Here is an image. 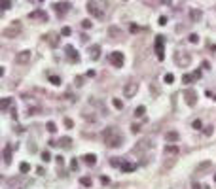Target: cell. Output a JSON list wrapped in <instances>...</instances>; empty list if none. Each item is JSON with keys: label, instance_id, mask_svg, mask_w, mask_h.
Wrapping results in <instances>:
<instances>
[{"label": "cell", "instance_id": "ab89813d", "mask_svg": "<svg viewBox=\"0 0 216 189\" xmlns=\"http://www.w3.org/2000/svg\"><path fill=\"white\" fill-rule=\"evenodd\" d=\"M131 132H135V134L140 132V127H138V125H131Z\"/></svg>", "mask_w": 216, "mask_h": 189}, {"label": "cell", "instance_id": "9c48e42d", "mask_svg": "<svg viewBox=\"0 0 216 189\" xmlns=\"http://www.w3.org/2000/svg\"><path fill=\"white\" fill-rule=\"evenodd\" d=\"M30 57H32V53H30L29 49H23L15 55V63L17 64H27V63H30Z\"/></svg>", "mask_w": 216, "mask_h": 189}, {"label": "cell", "instance_id": "44dd1931", "mask_svg": "<svg viewBox=\"0 0 216 189\" xmlns=\"http://www.w3.org/2000/svg\"><path fill=\"white\" fill-rule=\"evenodd\" d=\"M190 17H191V21H199V19L203 17V11L201 10H191L190 11Z\"/></svg>", "mask_w": 216, "mask_h": 189}, {"label": "cell", "instance_id": "d590c367", "mask_svg": "<svg viewBox=\"0 0 216 189\" xmlns=\"http://www.w3.org/2000/svg\"><path fill=\"white\" fill-rule=\"evenodd\" d=\"M47 131H49V132H55V131H57V127H55V123H53V121L47 123Z\"/></svg>", "mask_w": 216, "mask_h": 189}, {"label": "cell", "instance_id": "277c9868", "mask_svg": "<svg viewBox=\"0 0 216 189\" xmlns=\"http://www.w3.org/2000/svg\"><path fill=\"white\" fill-rule=\"evenodd\" d=\"M19 32H21V25H19V21H13L11 27H8V29L2 30V36L4 38H15Z\"/></svg>", "mask_w": 216, "mask_h": 189}, {"label": "cell", "instance_id": "7bdbcfd3", "mask_svg": "<svg viewBox=\"0 0 216 189\" xmlns=\"http://www.w3.org/2000/svg\"><path fill=\"white\" fill-rule=\"evenodd\" d=\"M70 167H72V170H78V161H72V163H70Z\"/></svg>", "mask_w": 216, "mask_h": 189}, {"label": "cell", "instance_id": "74e56055", "mask_svg": "<svg viewBox=\"0 0 216 189\" xmlns=\"http://www.w3.org/2000/svg\"><path fill=\"white\" fill-rule=\"evenodd\" d=\"M190 42H191V44H197V42H199V36H197V34H190Z\"/></svg>", "mask_w": 216, "mask_h": 189}, {"label": "cell", "instance_id": "8992f818", "mask_svg": "<svg viewBox=\"0 0 216 189\" xmlns=\"http://www.w3.org/2000/svg\"><path fill=\"white\" fill-rule=\"evenodd\" d=\"M138 91V82H135V79H131V82L125 83V87H123V95H125V98H131V96H135Z\"/></svg>", "mask_w": 216, "mask_h": 189}, {"label": "cell", "instance_id": "f1b7e54d", "mask_svg": "<svg viewBox=\"0 0 216 189\" xmlns=\"http://www.w3.org/2000/svg\"><path fill=\"white\" fill-rule=\"evenodd\" d=\"M19 170H21L23 174H25V172H29V170H30V164H29V163H21V164H19Z\"/></svg>", "mask_w": 216, "mask_h": 189}, {"label": "cell", "instance_id": "f6af8a7d", "mask_svg": "<svg viewBox=\"0 0 216 189\" xmlns=\"http://www.w3.org/2000/svg\"><path fill=\"white\" fill-rule=\"evenodd\" d=\"M159 25H167V17H163V15H161V17H159Z\"/></svg>", "mask_w": 216, "mask_h": 189}, {"label": "cell", "instance_id": "7c38bea8", "mask_svg": "<svg viewBox=\"0 0 216 189\" xmlns=\"http://www.w3.org/2000/svg\"><path fill=\"white\" fill-rule=\"evenodd\" d=\"M210 167H212V163H210V161H203V163H199L197 167H195V174H197V176H203Z\"/></svg>", "mask_w": 216, "mask_h": 189}, {"label": "cell", "instance_id": "5bb4252c", "mask_svg": "<svg viewBox=\"0 0 216 189\" xmlns=\"http://www.w3.org/2000/svg\"><path fill=\"white\" fill-rule=\"evenodd\" d=\"M89 59L91 61H99V59H101V46L95 44V46L89 47Z\"/></svg>", "mask_w": 216, "mask_h": 189}, {"label": "cell", "instance_id": "3957f363", "mask_svg": "<svg viewBox=\"0 0 216 189\" xmlns=\"http://www.w3.org/2000/svg\"><path fill=\"white\" fill-rule=\"evenodd\" d=\"M174 63H176L178 66L186 68V66H190V63H191V55L186 53V51H178V53H174Z\"/></svg>", "mask_w": 216, "mask_h": 189}, {"label": "cell", "instance_id": "ffe728a7", "mask_svg": "<svg viewBox=\"0 0 216 189\" xmlns=\"http://www.w3.org/2000/svg\"><path fill=\"white\" fill-rule=\"evenodd\" d=\"M83 163H85V164H91V167H93V164L97 163V157H95L93 153H87V155H83Z\"/></svg>", "mask_w": 216, "mask_h": 189}, {"label": "cell", "instance_id": "60d3db41", "mask_svg": "<svg viewBox=\"0 0 216 189\" xmlns=\"http://www.w3.org/2000/svg\"><path fill=\"white\" fill-rule=\"evenodd\" d=\"M61 34H63V36H68V34H70V29H68V27H65V29L61 30Z\"/></svg>", "mask_w": 216, "mask_h": 189}, {"label": "cell", "instance_id": "4dcf8cb0", "mask_svg": "<svg viewBox=\"0 0 216 189\" xmlns=\"http://www.w3.org/2000/svg\"><path fill=\"white\" fill-rule=\"evenodd\" d=\"M0 6H2L4 11H8V10H10V6H11V2H10V0H2V2H0Z\"/></svg>", "mask_w": 216, "mask_h": 189}, {"label": "cell", "instance_id": "836d02e7", "mask_svg": "<svg viewBox=\"0 0 216 189\" xmlns=\"http://www.w3.org/2000/svg\"><path fill=\"white\" fill-rule=\"evenodd\" d=\"M42 161H44V163L51 161V155H49V151H42Z\"/></svg>", "mask_w": 216, "mask_h": 189}, {"label": "cell", "instance_id": "7a4b0ae2", "mask_svg": "<svg viewBox=\"0 0 216 189\" xmlns=\"http://www.w3.org/2000/svg\"><path fill=\"white\" fill-rule=\"evenodd\" d=\"M152 148H154V140H152V138H142V140L137 142V146L133 148V151H135V153H144V151L152 150Z\"/></svg>", "mask_w": 216, "mask_h": 189}, {"label": "cell", "instance_id": "d6a6232c", "mask_svg": "<svg viewBox=\"0 0 216 189\" xmlns=\"http://www.w3.org/2000/svg\"><path fill=\"white\" fill-rule=\"evenodd\" d=\"M191 127H193V129H195V131H199V129H201V127H203V123H201V119H195V121H193V123H191Z\"/></svg>", "mask_w": 216, "mask_h": 189}, {"label": "cell", "instance_id": "8d00e7d4", "mask_svg": "<svg viewBox=\"0 0 216 189\" xmlns=\"http://www.w3.org/2000/svg\"><path fill=\"white\" fill-rule=\"evenodd\" d=\"M82 27H83V29H91V21H89V19H83V21H82Z\"/></svg>", "mask_w": 216, "mask_h": 189}, {"label": "cell", "instance_id": "ac0fdd59", "mask_svg": "<svg viewBox=\"0 0 216 189\" xmlns=\"http://www.w3.org/2000/svg\"><path fill=\"white\" fill-rule=\"evenodd\" d=\"M108 36H110L112 40H119L121 38V29H118V27H110V29H108Z\"/></svg>", "mask_w": 216, "mask_h": 189}, {"label": "cell", "instance_id": "8fae6325", "mask_svg": "<svg viewBox=\"0 0 216 189\" xmlns=\"http://www.w3.org/2000/svg\"><path fill=\"white\" fill-rule=\"evenodd\" d=\"M155 55H157L159 61L165 59V49H163V36H157L155 38Z\"/></svg>", "mask_w": 216, "mask_h": 189}, {"label": "cell", "instance_id": "6da1fadb", "mask_svg": "<svg viewBox=\"0 0 216 189\" xmlns=\"http://www.w3.org/2000/svg\"><path fill=\"white\" fill-rule=\"evenodd\" d=\"M102 136H104V142L108 148H119L123 142V136L118 132V129L116 127H108L104 132H102Z\"/></svg>", "mask_w": 216, "mask_h": 189}, {"label": "cell", "instance_id": "4fadbf2b", "mask_svg": "<svg viewBox=\"0 0 216 189\" xmlns=\"http://www.w3.org/2000/svg\"><path fill=\"white\" fill-rule=\"evenodd\" d=\"M178 153H180V150H178L176 144H167L165 146V155L167 157H176Z\"/></svg>", "mask_w": 216, "mask_h": 189}, {"label": "cell", "instance_id": "1f68e13d", "mask_svg": "<svg viewBox=\"0 0 216 189\" xmlns=\"http://www.w3.org/2000/svg\"><path fill=\"white\" fill-rule=\"evenodd\" d=\"M49 82L53 85H61V78H57V76H49Z\"/></svg>", "mask_w": 216, "mask_h": 189}, {"label": "cell", "instance_id": "603a6c76", "mask_svg": "<svg viewBox=\"0 0 216 189\" xmlns=\"http://www.w3.org/2000/svg\"><path fill=\"white\" fill-rule=\"evenodd\" d=\"M119 168H121L123 172H131V170H135L137 167H135L133 163H121V164H119Z\"/></svg>", "mask_w": 216, "mask_h": 189}, {"label": "cell", "instance_id": "2e32d148", "mask_svg": "<svg viewBox=\"0 0 216 189\" xmlns=\"http://www.w3.org/2000/svg\"><path fill=\"white\" fill-rule=\"evenodd\" d=\"M178 138H180V134L176 131H169L165 134V140H167V144H176L178 142Z\"/></svg>", "mask_w": 216, "mask_h": 189}, {"label": "cell", "instance_id": "ee69618b", "mask_svg": "<svg viewBox=\"0 0 216 189\" xmlns=\"http://www.w3.org/2000/svg\"><path fill=\"white\" fill-rule=\"evenodd\" d=\"M207 96H209V98H212V100H216V95L212 93V91H207Z\"/></svg>", "mask_w": 216, "mask_h": 189}, {"label": "cell", "instance_id": "484cf974", "mask_svg": "<svg viewBox=\"0 0 216 189\" xmlns=\"http://www.w3.org/2000/svg\"><path fill=\"white\" fill-rule=\"evenodd\" d=\"M112 104H114L116 110H123V102H121L119 98H114V100H112Z\"/></svg>", "mask_w": 216, "mask_h": 189}, {"label": "cell", "instance_id": "4316f807", "mask_svg": "<svg viewBox=\"0 0 216 189\" xmlns=\"http://www.w3.org/2000/svg\"><path fill=\"white\" fill-rule=\"evenodd\" d=\"M193 79H195L193 74H191V76H190V74H184V76H182V83H191Z\"/></svg>", "mask_w": 216, "mask_h": 189}, {"label": "cell", "instance_id": "d4e9b609", "mask_svg": "<svg viewBox=\"0 0 216 189\" xmlns=\"http://www.w3.org/2000/svg\"><path fill=\"white\" fill-rule=\"evenodd\" d=\"M10 104H11V98H4V100H2V104H0V108H2V112H6L8 108H10Z\"/></svg>", "mask_w": 216, "mask_h": 189}, {"label": "cell", "instance_id": "f35d334b", "mask_svg": "<svg viewBox=\"0 0 216 189\" xmlns=\"http://www.w3.org/2000/svg\"><path fill=\"white\" fill-rule=\"evenodd\" d=\"M55 159H57V164H59V167H63V164H65V157H61V155H57V157H55Z\"/></svg>", "mask_w": 216, "mask_h": 189}, {"label": "cell", "instance_id": "7402d4cb", "mask_svg": "<svg viewBox=\"0 0 216 189\" xmlns=\"http://www.w3.org/2000/svg\"><path fill=\"white\" fill-rule=\"evenodd\" d=\"M57 144H59V146H63V148H66V150H68V148L72 146V140L68 138V136H63V138H61V140H59V142H57Z\"/></svg>", "mask_w": 216, "mask_h": 189}, {"label": "cell", "instance_id": "83f0119b", "mask_svg": "<svg viewBox=\"0 0 216 189\" xmlns=\"http://www.w3.org/2000/svg\"><path fill=\"white\" fill-rule=\"evenodd\" d=\"M144 112H146V108H144V106H138L137 110H135V117H142Z\"/></svg>", "mask_w": 216, "mask_h": 189}, {"label": "cell", "instance_id": "e0dca14e", "mask_svg": "<svg viewBox=\"0 0 216 189\" xmlns=\"http://www.w3.org/2000/svg\"><path fill=\"white\" fill-rule=\"evenodd\" d=\"M29 17H30V19H40V21H44V23L47 21V13H46V11H42V10H36V11H32V13H30Z\"/></svg>", "mask_w": 216, "mask_h": 189}, {"label": "cell", "instance_id": "f907efd6", "mask_svg": "<svg viewBox=\"0 0 216 189\" xmlns=\"http://www.w3.org/2000/svg\"><path fill=\"white\" fill-rule=\"evenodd\" d=\"M36 2H42V0H36Z\"/></svg>", "mask_w": 216, "mask_h": 189}, {"label": "cell", "instance_id": "f546056e", "mask_svg": "<svg viewBox=\"0 0 216 189\" xmlns=\"http://www.w3.org/2000/svg\"><path fill=\"white\" fill-rule=\"evenodd\" d=\"M212 132H214V127H212V125H209V127L203 129V134H205V136H210Z\"/></svg>", "mask_w": 216, "mask_h": 189}, {"label": "cell", "instance_id": "ba28073f", "mask_svg": "<svg viewBox=\"0 0 216 189\" xmlns=\"http://www.w3.org/2000/svg\"><path fill=\"white\" fill-rule=\"evenodd\" d=\"M53 10H55V13H57L59 17H63V15L68 13L70 4H68V2H55V4H53Z\"/></svg>", "mask_w": 216, "mask_h": 189}, {"label": "cell", "instance_id": "52a82bcc", "mask_svg": "<svg viewBox=\"0 0 216 189\" xmlns=\"http://www.w3.org/2000/svg\"><path fill=\"white\" fill-rule=\"evenodd\" d=\"M184 98H186L188 106H195V104H197V91L191 89V87H188V89L184 91Z\"/></svg>", "mask_w": 216, "mask_h": 189}, {"label": "cell", "instance_id": "7dc6e473", "mask_svg": "<svg viewBox=\"0 0 216 189\" xmlns=\"http://www.w3.org/2000/svg\"><path fill=\"white\" fill-rule=\"evenodd\" d=\"M131 32H138V27L137 25H131Z\"/></svg>", "mask_w": 216, "mask_h": 189}, {"label": "cell", "instance_id": "b9f144b4", "mask_svg": "<svg viewBox=\"0 0 216 189\" xmlns=\"http://www.w3.org/2000/svg\"><path fill=\"white\" fill-rule=\"evenodd\" d=\"M65 125H66V129H72V127H74V123H72L70 119H65Z\"/></svg>", "mask_w": 216, "mask_h": 189}, {"label": "cell", "instance_id": "d6986e66", "mask_svg": "<svg viewBox=\"0 0 216 189\" xmlns=\"http://www.w3.org/2000/svg\"><path fill=\"white\" fill-rule=\"evenodd\" d=\"M11 163V146L4 148V164H10Z\"/></svg>", "mask_w": 216, "mask_h": 189}, {"label": "cell", "instance_id": "5b68a950", "mask_svg": "<svg viewBox=\"0 0 216 189\" xmlns=\"http://www.w3.org/2000/svg\"><path fill=\"white\" fill-rule=\"evenodd\" d=\"M87 11H89L93 17H97V19L104 17V11L99 8V2H95V0H89V2H87Z\"/></svg>", "mask_w": 216, "mask_h": 189}, {"label": "cell", "instance_id": "30bf717a", "mask_svg": "<svg viewBox=\"0 0 216 189\" xmlns=\"http://www.w3.org/2000/svg\"><path fill=\"white\" fill-rule=\"evenodd\" d=\"M123 61H125V57H123L121 51H114V53H110V63L114 64V66L121 68L123 66Z\"/></svg>", "mask_w": 216, "mask_h": 189}, {"label": "cell", "instance_id": "cb8c5ba5", "mask_svg": "<svg viewBox=\"0 0 216 189\" xmlns=\"http://www.w3.org/2000/svg\"><path fill=\"white\" fill-rule=\"evenodd\" d=\"M80 183H82L83 187H91L93 185V180H91L89 176H83V178H80Z\"/></svg>", "mask_w": 216, "mask_h": 189}, {"label": "cell", "instance_id": "681fc988", "mask_svg": "<svg viewBox=\"0 0 216 189\" xmlns=\"http://www.w3.org/2000/svg\"><path fill=\"white\" fill-rule=\"evenodd\" d=\"M214 182H216V174H214Z\"/></svg>", "mask_w": 216, "mask_h": 189}, {"label": "cell", "instance_id": "9a60e30c", "mask_svg": "<svg viewBox=\"0 0 216 189\" xmlns=\"http://www.w3.org/2000/svg\"><path fill=\"white\" fill-rule=\"evenodd\" d=\"M65 51H66V57H68L72 63H78V61H80V55L76 53V49H74L72 46H66V47H65Z\"/></svg>", "mask_w": 216, "mask_h": 189}, {"label": "cell", "instance_id": "bcb514c9", "mask_svg": "<svg viewBox=\"0 0 216 189\" xmlns=\"http://www.w3.org/2000/svg\"><path fill=\"white\" fill-rule=\"evenodd\" d=\"M193 78H195V79H199V78H201V72L195 70V72H193Z\"/></svg>", "mask_w": 216, "mask_h": 189}, {"label": "cell", "instance_id": "c3c4849f", "mask_svg": "<svg viewBox=\"0 0 216 189\" xmlns=\"http://www.w3.org/2000/svg\"><path fill=\"white\" fill-rule=\"evenodd\" d=\"M193 189H201V185H199V183H193Z\"/></svg>", "mask_w": 216, "mask_h": 189}, {"label": "cell", "instance_id": "e575fe53", "mask_svg": "<svg viewBox=\"0 0 216 189\" xmlns=\"http://www.w3.org/2000/svg\"><path fill=\"white\" fill-rule=\"evenodd\" d=\"M163 79H165V83H173L174 82V76L173 74H165V78H163Z\"/></svg>", "mask_w": 216, "mask_h": 189}]
</instances>
